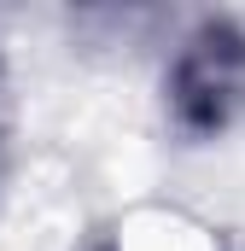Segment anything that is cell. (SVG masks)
<instances>
[{"label": "cell", "mask_w": 245, "mask_h": 251, "mask_svg": "<svg viewBox=\"0 0 245 251\" xmlns=\"http://www.w3.org/2000/svg\"><path fill=\"white\" fill-rule=\"evenodd\" d=\"M164 111L175 134L216 140L245 117V24L240 18H198L181 35L164 70Z\"/></svg>", "instance_id": "1"}]
</instances>
